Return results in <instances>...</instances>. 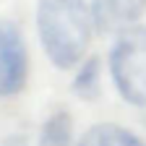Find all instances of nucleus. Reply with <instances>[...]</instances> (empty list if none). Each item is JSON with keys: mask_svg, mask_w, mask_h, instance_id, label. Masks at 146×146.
I'll return each instance as SVG.
<instances>
[{"mask_svg": "<svg viewBox=\"0 0 146 146\" xmlns=\"http://www.w3.org/2000/svg\"><path fill=\"white\" fill-rule=\"evenodd\" d=\"M94 16L84 0H39L36 31L55 68H73L84 60L91 42Z\"/></svg>", "mask_w": 146, "mask_h": 146, "instance_id": "f257e3e1", "label": "nucleus"}, {"mask_svg": "<svg viewBox=\"0 0 146 146\" xmlns=\"http://www.w3.org/2000/svg\"><path fill=\"white\" fill-rule=\"evenodd\" d=\"M39 146H73V120L65 110H58L44 120L39 131Z\"/></svg>", "mask_w": 146, "mask_h": 146, "instance_id": "423d86ee", "label": "nucleus"}, {"mask_svg": "<svg viewBox=\"0 0 146 146\" xmlns=\"http://www.w3.org/2000/svg\"><path fill=\"white\" fill-rule=\"evenodd\" d=\"M110 73L128 104L146 107V26H133L117 36L110 52Z\"/></svg>", "mask_w": 146, "mask_h": 146, "instance_id": "f03ea898", "label": "nucleus"}, {"mask_svg": "<svg viewBox=\"0 0 146 146\" xmlns=\"http://www.w3.org/2000/svg\"><path fill=\"white\" fill-rule=\"evenodd\" d=\"M143 11L146 0H94L91 3L94 26L102 34H123L133 29Z\"/></svg>", "mask_w": 146, "mask_h": 146, "instance_id": "20e7f679", "label": "nucleus"}, {"mask_svg": "<svg viewBox=\"0 0 146 146\" xmlns=\"http://www.w3.org/2000/svg\"><path fill=\"white\" fill-rule=\"evenodd\" d=\"M78 146H146V143L136 133L125 131L115 123H99L84 133Z\"/></svg>", "mask_w": 146, "mask_h": 146, "instance_id": "39448f33", "label": "nucleus"}, {"mask_svg": "<svg viewBox=\"0 0 146 146\" xmlns=\"http://www.w3.org/2000/svg\"><path fill=\"white\" fill-rule=\"evenodd\" d=\"M26 84V47L11 24H0V97H13Z\"/></svg>", "mask_w": 146, "mask_h": 146, "instance_id": "7ed1b4c3", "label": "nucleus"}, {"mask_svg": "<svg viewBox=\"0 0 146 146\" xmlns=\"http://www.w3.org/2000/svg\"><path fill=\"white\" fill-rule=\"evenodd\" d=\"M102 89V63L99 58H89L73 78V91L81 99H97Z\"/></svg>", "mask_w": 146, "mask_h": 146, "instance_id": "0eeeda50", "label": "nucleus"}]
</instances>
